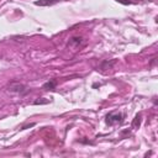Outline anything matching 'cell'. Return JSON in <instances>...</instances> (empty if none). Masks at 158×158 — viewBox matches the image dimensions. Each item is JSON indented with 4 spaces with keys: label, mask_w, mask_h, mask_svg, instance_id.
Listing matches in <instances>:
<instances>
[{
    "label": "cell",
    "mask_w": 158,
    "mask_h": 158,
    "mask_svg": "<svg viewBox=\"0 0 158 158\" xmlns=\"http://www.w3.org/2000/svg\"><path fill=\"white\" fill-rule=\"evenodd\" d=\"M122 118H123V115L121 112H110L106 116V122L109 125H115V123L122 122Z\"/></svg>",
    "instance_id": "6da1fadb"
},
{
    "label": "cell",
    "mask_w": 158,
    "mask_h": 158,
    "mask_svg": "<svg viewBox=\"0 0 158 158\" xmlns=\"http://www.w3.org/2000/svg\"><path fill=\"white\" fill-rule=\"evenodd\" d=\"M9 88H10V91H14V93H20V94L27 93L26 86L23 84H20V83H11Z\"/></svg>",
    "instance_id": "7a4b0ae2"
},
{
    "label": "cell",
    "mask_w": 158,
    "mask_h": 158,
    "mask_svg": "<svg viewBox=\"0 0 158 158\" xmlns=\"http://www.w3.org/2000/svg\"><path fill=\"white\" fill-rule=\"evenodd\" d=\"M59 1L60 0H37V1H35V5H37V6H51V5H54Z\"/></svg>",
    "instance_id": "3957f363"
},
{
    "label": "cell",
    "mask_w": 158,
    "mask_h": 158,
    "mask_svg": "<svg viewBox=\"0 0 158 158\" xmlns=\"http://www.w3.org/2000/svg\"><path fill=\"white\" fill-rule=\"evenodd\" d=\"M56 85H57L56 80H51V81H47V83H44L42 88H43L44 90H53V89L56 88Z\"/></svg>",
    "instance_id": "277c9868"
}]
</instances>
